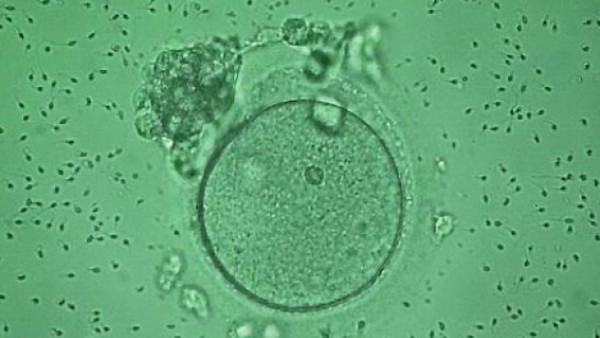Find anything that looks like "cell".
Here are the masks:
<instances>
[{"label": "cell", "instance_id": "1", "mask_svg": "<svg viewBox=\"0 0 600 338\" xmlns=\"http://www.w3.org/2000/svg\"><path fill=\"white\" fill-rule=\"evenodd\" d=\"M398 189L371 128L315 100L243 123L207 174L201 223L226 279L270 309L314 312L355 299L392 249Z\"/></svg>", "mask_w": 600, "mask_h": 338}]
</instances>
